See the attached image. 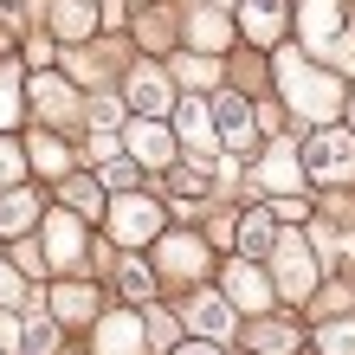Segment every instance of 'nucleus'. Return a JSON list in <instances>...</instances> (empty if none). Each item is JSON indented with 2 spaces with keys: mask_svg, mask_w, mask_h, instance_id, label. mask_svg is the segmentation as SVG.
Segmentation results:
<instances>
[{
  "mask_svg": "<svg viewBox=\"0 0 355 355\" xmlns=\"http://www.w3.org/2000/svg\"><path fill=\"white\" fill-rule=\"evenodd\" d=\"M19 103H26V78H19L13 58H0V136L19 123Z\"/></svg>",
  "mask_w": 355,
  "mask_h": 355,
  "instance_id": "b1692460",
  "label": "nucleus"
},
{
  "mask_svg": "<svg viewBox=\"0 0 355 355\" xmlns=\"http://www.w3.org/2000/svg\"><path fill=\"white\" fill-rule=\"evenodd\" d=\"M52 349H58V329H52V317L19 323V355H52Z\"/></svg>",
  "mask_w": 355,
  "mask_h": 355,
  "instance_id": "c756f323",
  "label": "nucleus"
},
{
  "mask_svg": "<svg viewBox=\"0 0 355 355\" xmlns=\"http://www.w3.org/2000/svg\"><path fill=\"white\" fill-rule=\"evenodd\" d=\"M187 323H194V343H226L239 329V310L220 297V291H194V297H187Z\"/></svg>",
  "mask_w": 355,
  "mask_h": 355,
  "instance_id": "f8f14e48",
  "label": "nucleus"
},
{
  "mask_svg": "<svg viewBox=\"0 0 355 355\" xmlns=\"http://www.w3.org/2000/svg\"><path fill=\"white\" fill-rule=\"evenodd\" d=\"M65 214H78V220H97V214H110V194H103L97 181H78V175H65Z\"/></svg>",
  "mask_w": 355,
  "mask_h": 355,
  "instance_id": "5701e85b",
  "label": "nucleus"
},
{
  "mask_svg": "<svg viewBox=\"0 0 355 355\" xmlns=\"http://www.w3.org/2000/svg\"><path fill=\"white\" fill-rule=\"evenodd\" d=\"M168 355H220V349H214V343H175Z\"/></svg>",
  "mask_w": 355,
  "mask_h": 355,
  "instance_id": "58836bf2",
  "label": "nucleus"
},
{
  "mask_svg": "<svg viewBox=\"0 0 355 355\" xmlns=\"http://www.w3.org/2000/svg\"><path fill=\"white\" fill-rule=\"evenodd\" d=\"M284 19H291V0H239V33L252 46H278Z\"/></svg>",
  "mask_w": 355,
  "mask_h": 355,
  "instance_id": "dca6fc26",
  "label": "nucleus"
},
{
  "mask_svg": "<svg viewBox=\"0 0 355 355\" xmlns=\"http://www.w3.org/2000/svg\"><path fill=\"white\" fill-rule=\"evenodd\" d=\"M278 233H284V226H271V214H265V207L239 214V245H245V252H271V245H278Z\"/></svg>",
  "mask_w": 355,
  "mask_h": 355,
  "instance_id": "bb28decb",
  "label": "nucleus"
},
{
  "mask_svg": "<svg viewBox=\"0 0 355 355\" xmlns=\"http://www.w3.org/2000/svg\"><path fill=\"white\" fill-rule=\"evenodd\" d=\"M116 291H123L130 304H149V297H155V265L123 259V265H116Z\"/></svg>",
  "mask_w": 355,
  "mask_h": 355,
  "instance_id": "a878e982",
  "label": "nucleus"
},
{
  "mask_svg": "<svg viewBox=\"0 0 355 355\" xmlns=\"http://www.w3.org/2000/svg\"><path fill=\"white\" fill-rule=\"evenodd\" d=\"M26 97H33V110L46 116V123H78V91H71V85H58L52 71L26 78Z\"/></svg>",
  "mask_w": 355,
  "mask_h": 355,
  "instance_id": "f3484780",
  "label": "nucleus"
},
{
  "mask_svg": "<svg viewBox=\"0 0 355 355\" xmlns=\"http://www.w3.org/2000/svg\"><path fill=\"white\" fill-rule=\"evenodd\" d=\"M220 297L233 304V310H245V317H259V310L271 304V278L252 265V259H233L220 271Z\"/></svg>",
  "mask_w": 355,
  "mask_h": 355,
  "instance_id": "9d476101",
  "label": "nucleus"
},
{
  "mask_svg": "<svg viewBox=\"0 0 355 355\" xmlns=\"http://www.w3.org/2000/svg\"><path fill=\"white\" fill-rule=\"evenodd\" d=\"M271 291H284V304H304L317 291V259H310L304 233H278V245H271Z\"/></svg>",
  "mask_w": 355,
  "mask_h": 355,
  "instance_id": "f03ea898",
  "label": "nucleus"
},
{
  "mask_svg": "<svg viewBox=\"0 0 355 355\" xmlns=\"http://www.w3.org/2000/svg\"><path fill=\"white\" fill-rule=\"evenodd\" d=\"M91 155H103V162H116V130H97V136H91Z\"/></svg>",
  "mask_w": 355,
  "mask_h": 355,
  "instance_id": "e433bc0d",
  "label": "nucleus"
},
{
  "mask_svg": "<svg viewBox=\"0 0 355 355\" xmlns=\"http://www.w3.org/2000/svg\"><path fill=\"white\" fill-rule=\"evenodd\" d=\"M271 78H278L284 103H291L304 123H329V116L343 110V85H336V71H317L297 46H284L278 58H271Z\"/></svg>",
  "mask_w": 355,
  "mask_h": 355,
  "instance_id": "f257e3e1",
  "label": "nucleus"
},
{
  "mask_svg": "<svg viewBox=\"0 0 355 355\" xmlns=\"http://www.w3.org/2000/svg\"><path fill=\"white\" fill-rule=\"evenodd\" d=\"M52 317H58V323H91V329H97L103 304H97L91 284H52Z\"/></svg>",
  "mask_w": 355,
  "mask_h": 355,
  "instance_id": "6ab92c4d",
  "label": "nucleus"
},
{
  "mask_svg": "<svg viewBox=\"0 0 355 355\" xmlns=\"http://www.w3.org/2000/svg\"><path fill=\"white\" fill-rule=\"evenodd\" d=\"M343 110H349V136H355V91H349V97H343Z\"/></svg>",
  "mask_w": 355,
  "mask_h": 355,
  "instance_id": "ea45409f",
  "label": "nucleus"
},
{
  "mask_svg": "<svg viewBox=\"0 0 355 355\" xmlns=\"http://www.w3.org/2000/svg\"><path fill=\"white\" fill-rule=\"evenodd\" d=\"M19 7H26V0H0V19H7V26H26V13H19Z\"/></svg>",
  "mask_w": 355,
  "mask_h": 355,
  "instance_id": "4c0bfd02",
  "label": "nucleus"
},
{
  "mask_svg": "<svg viewBox=\"0 0 355 355\" xmlns=\"http://www.w3.org/2000/svg\"><path fill=\"white\" fill-rule=\"evenodd\" d=\"M91 349L97 355H142V349H149V323H142L136 310H110V317H97Z\"/></svg>",
  "mask_w": 355,
  "mask_h": 355,
  "instance_id": "9b49d317",
  "label": "nucleus"
},
{
  "mask_svg": "<svg viewBox=\"0 0 355 355\" xmlns=\"http://www.w3.org/2000/svg\"><path fill=\"white\" fill-rule=\"evenodd\" d=\"M207 265H214V245H207L200 233H162L155 239V271L175 284H200Z\"/></svg>",
  "mask_w": 355,
  "mask_h": 355,
  "instance_id": "39448f33",
  "label": "nucleus"
},
{
  "mask_svg": "<svg viewBox=\"0 0 355 355\" xmlns=\"http://www.w3.org/2000/svg\"><path fill=\"white\" fill-rule=\"evenodd\" d=\"M317 355H355V317L323 323V329H317Z\"/></svg>",
  "mask_w": 355,
  "mask_h": 355,
  "instance_id": "7c9ffc66",
  "label": "nucleus"
},
{
  "mask_svg": "<svg viewBox=\"0 0 355 355\" xmlns=\"http://www.w3.org/2000/svg\"><path fill=\"white\" fill-rule=\"evenodd\" d=\"M168 175H175V194H187V200L214 194V175H207L200 162H181V168H168Z\"/></svg>",
  "mask_w": 355,
  "mask_h": 355,
  "instance_id": "2f4dec72",
  "label": "nucleus"
},
{
  "mask_svg": "<svg viewBox=\"0 0 355 355\" xmlns=\"http://www.w3.org/2000/svg\"><path fill=\"white\" fill-rule=\"evenodd\" d=\"M39 220H46V207H39L26 187H7V194H0V239H19V233L39 226Z\"/></svg>",
  "mask_w": 355,
  "mask_h": 355,
  "instance_id": "aec40b11",
  "label": "nucleus"
},
{
  "mask_svg": "<svg viewBox=\"0 0 355 355\" xmlns=\"http://www.w3.org/2000/svg\"><path fill=\"white\" fill-rule=\"evenodd\" d=\"M297 33H304L310 52L329 58L349 39V7H343V0H304V7H297Z\"/></svg>",
  "mask_w": 355,
  "mask_h": 355,
  "instance_id": "0eeeda50",
  "label": "nucleus"
},
{
  "mask_svg": "<svg viewBox=\"0 0 355 355\" xmlns=\"http://www.w3.org/2000/svg\"><path fill=\"white\" fill-rule=\"evenodd\" d=\"M168 130L187 142V149H220V130H214V103H200V97H181L175 110H168Z\"/></svg>",
  "mask_w": 355,
  "mask_h": 355,
  "instance_id": "4468645a",
  "label": "nucleus"
},
{
  "mask_svg": "<svg viewBox=\"0 0 355 355\" xmlns=\"http://www.w3.org/2000/svg\"><path fill=\"white\" fill-rule=\"evenodd\" d=\"M220 46H233V19H226L220 7H194V13H187V52L214 58Z\"/></svg>",
  "mask_w": 355,
  "mask_h": 355,
  "instance_id": "a211bd4d",
  "label": "nucleus"
},
{
  "mask_svg": "<svg viewBox=\"0 0 355 355\" xmlns=\"http://www.w3.org/2000/svg\"><path fill=\"white\" fill-rule=\"evenodd\" d=\"M214 7H220V0H214Z\"/></svg>",
  "mask_w": 355,
  "mask_h": 355,
  "instance_id": "a19ab883",
  "label": "nucleus"
},
{
  "mask_svg": "<svg viewBox=\"0 0 355 355\" xmlns=\"http://www.w3.org/2000/svg\"><path fill=\"white\" fill-rule=\"evenodd\" d=\"M175 78H181V85H194V91H214V85H220V58L181 52V58H175Z\"/></svg>",
  "mask_w": 355,
  "mask_h": 355,
  "instance_id": "cd10ccee",
  "label": "nucleus"
},
{
  "mask_svg": "<svg viewBox=\"0 0 355 355\" xmlns=\"http://www.w3.org/2000/svg\"><path fill=\"white\" fill-rule=\"evenodd\" d=\"M19 168H26V149H19L13 136H0V194H7V187L19 181Z\"/></svg>",
  "mask_w": 355,
  "mask_h": 355,
  "instance_id": "473e14b6",
  "label": "nucleus"
},
{
  "mask_svg": "<svg viewBox=\"0 0 355 355\" xmlns=\"http://www.w3.org/2000/svg\"><path fill=\"white\" fill-rule=\"evenodd\" d=\"M297 329H291V323H278V317H252V349L259 355H297Z\"/></svg>",
  "mask_w": 355,
  "mask_h": 355,
  "instance_id": "4be33fe9",
  "label": "nucleus"
},
{
  "mask_svg": "<svg viewBox=\"0 0 355 355\" xmlns=\"http://www.w3.org/2000/svg\"><path fill=\"white\" fill-rule=\"evenodd\" d=\"M26 162H39V175H58V181L71 175V155L58 136H26Z\"/></svg>",
  "mask_w": 355,
  "mask_h": 355,
  "instance_id": "393cba45",
  "label": "nucleus"
},
{
  "mask_svg": "<svg viewBox=\"0 0 355 355\" xmlns=\"http://www.w3.org/2000/svg\"><path fill=\"white\" fill-rule=\"evenodd\" d=\"M0 355H19V317L0 310Z\"/></svg>",
  "mask_w": 355,
  "mask_h": 355,
  "instance_id": "c9c22d12",
  "label": "nucleus"
},
{
  "mask_svg": "<svg viewBox=\"0 0 355 355\" xmlns=\"http://www.w3.org/2000/svg\"><path fill=\"white\" fill-rule=\"evenodd\" d=\"M304 181H336L349 187L355 181V136L349 130H317L304 149Z\"/></svg>",
  "mask_w": 355,
  "mask_h": 355,
  "instance_id": "20e7f679",
  "label": "nucleus"
},
{
  "mask_svg": "<svg viewBox=\"0 0 355 355\" xmlns=\"http://www.w3.org/2000/svg\"><path fill=\"white\" fill-rule=\"evenodd\" d=\"M110 239L123 245V252H136V245H155L168 226H162V207L149 200V194H123V200H110Z\"/></svg>",
  "mask_w": 355,
  "mask_h": 355,
  "instance_id": "7ed1b4c3",
  "label": "nucleus"
},
{
  "mask_svg": "<svg viewBox=\"0 0 355 355\" xmlns=\"http://www.w3.org/2000/svg\"><path fill=\"white\" fill-rule=\"evenodd\" d=\"M39 233H46V265H52V271H78V265H85L91 233H85V220H78V214L58 207V214L39 220Z\"/></svg>",
  "mask_w": 355,
  "mask_h": 355,
  "instance_id": "423d86ee",
  "label": "nucleus"
},
{
  "mask_svg": "<svg viewBox=\"0 0 355 355\" xmlns=\"http://www.w3.org/2000/svg\"><path fill=\"white\" fill-rule=\"evenodd\" d=\"M26 297V278H19V265H0V310H13Z\"/></svg>",
  "mask_w": 355,
  "mask_h": 355,
  "instance_id": "72a5a7b5",
  "label": "nucleus"
},
{
  "mask_svg": "<svg viewBox=\"0 0 355 355\" xmlns=\"http://www.w3.org/2000/svg\"><path fill=\"white\" fill-rule=\"evenodd\" d=\"M214 130H220V142L226 149H259V110L245 97H233V91H214Z\"/></svg>",
  "mask_w": 355,
  "mask_h": 355,
  "instance_id": "1a4fd4ad",
  "label": "nucleus"
},
{
  "mask_svg": "<svg viewBox=\"0 0 355 355\" xmlns=\"http://www.w3.org/2000/svg\"><path fill=\"white\" fill-rule=\"evenodd\" d=\"M123 142H130V162H136V168H175V130H168V123H142V116H130Z\"/></svg>",
  "mask_w": 355,
  "mask_h": 355,
  "instance_id": "ddd939ff",
  "label": "nucleus"
},
{
  "mask_svg": "<svg viewBox=\"0 0 355 355\" xmlns=\"http://www.w3.org/2000/svg\"><path fill=\"white\" fill-rule=\"evenodd\" d=\"M91 123H97V130H116V123H123V103L116 97H97L91 103Z\"/></svg>",
  "mask_w": 355,
  "mask_h": 355,
  "instance_id": "f704fd0d",
  "label": "nucleus"
},
{
  "mask_svg": "<svg viewBox=\"0 0 355 355\" xmlns=\"http://www.w3.org/2000/svg\"><path fill=\"white\" fill-rule=\"evenodd\" d=\"M259 181H265V194H291V200H297L304 194V155L297 149H291V142H271V149H265V162H259Z\"/></svg>",
  "mask_w": 355,
  "mask_h": 355,
  "instance_id": "2eb2a0df",
  "label": "nucleus"
},
{
  "mask_svg": "<svg viewBox=\"0 0 355 355\" xmlns=\"http://www.w3.org/2000/svg\"><path fill=\"white\" fill-rule=\"evenodd\" d=\"M123 97H130V110H136L142 123H162V116L175 110V85H168V71H162V65H130Z\"/></svg>",
  "mask_w": 355,
  "mask_h": 355,
  "instance_id": "6e6552de",
  "label": "nucleus"
},
{
  "mask_svg": "<svg viewBox=\"0 0 355 355\" xmlns=\"http://www.w3.org/2000/svg\"><path fill=\"white\" fill-rule=\"evenodd\" d=\"M52 33H58V39H91V33H97L91 0H52Z\"/></svg>",
  "mask_w": 355,
  "mask_h": 355,
  "instance_id": "412c9836",
  "label": "nucleus"
},
{
  "mask_svg": "<svg viewBox=\"0 0 355 355\" xmlns=\"http://www.w3.org/2000/svg\"><path fill=\"white\" fill-rule=\"evenodd\" d=\"M103 194L123 200V194H142V168L130 155H116V162H103Z\"/></svg>",
  "mask_w": 355,
  "mask_h": 355,
  "instance_id": "c85d7f7f",
  "label": "nucleus"
}]
</instances>
